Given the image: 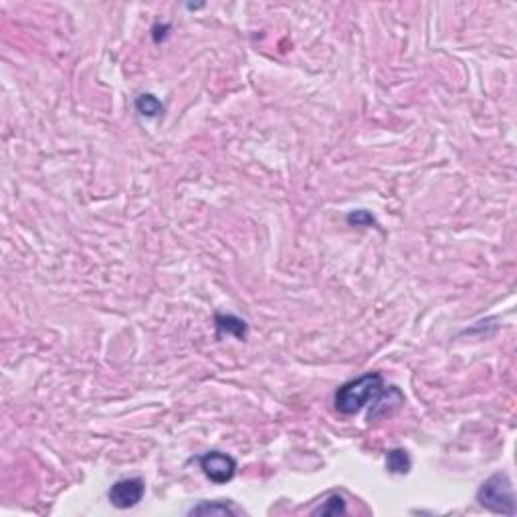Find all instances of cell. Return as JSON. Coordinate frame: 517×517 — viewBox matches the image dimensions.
Returning a JSON list of instances; mask_svg holds the SVG:
<instances>
[{
    "label": "cell",
    "mask_w": 517,
    "mask_h": 517,
    "mask_svg": "<svg viewBox=\"0 0 517 517\" xmlns=\"http://www.w3.org/2000/svg\"><path fill=\"white\" fill-rule=\"evenodd\" d=\"M384 380L378 372H368L364 376L345 382L338 392H336V408L345 417L358 414L364 406L374 404L384 394Z\"/></svg>",
    "instance_id": "1"
},
{
    "label": "cell",
    "mask_w": 517,
    "mask_h": 517,
    "mask_svg": "<svg viewBox=\"0 0 517 517\" xmlns=\"http://www.w3.org/2000/svg\"><path fill=\"white\" fill-rule=\"evenodd\" d=\"M345 511H347L345 501L340 495H329L326 499V503H322L317 509H313L315 516H340V514H345Z\"/></svg>",
    "instance_id": "9"
},
{
    "label": "cell",
    "mask_w": 517,
    "mask_h": 517,
    "mask_svg": "<svg viewBox=\"0 0 517 517\" xmlns=\"http://www.w3.org/2000/svg\"><path fill=\"white\" fill-rule=\"evenodd\" d=\"M198 463H200L202 473L216 485L229 483L237 475V460L220 451H211V453L200 455Z\"/></svg>",
    "instance_id": "3"
},
{
    "label": "cell",
    "mask_w": 517,
    "mask_h": 517,
    "mask_svg": "<svg viewBox=\"0 0 517 517\" xmlns=\"http://www.w3.org/2000/svg\"><path fill=\"white\" fill-rule=\"evenodd\" d=\"M477 501L491 514L501 516H516V495L514 485L505 473H495L489 479L483 481L477 491Z\"/></svg>",
    "instance_id": "2"
},
{
    "label": "cell",
    "mask_w": 517,
    "mask_h": 517,
    "mask_svg": "<svg viewBox=\"0 0 517 517\" xmlns=\"http://www.w3.org/2000/svg\"><path fill=\"white\" fill-rule=\"evenodd\" d=\"M239 509L230 501H200L194 505L188 516H237Z\"/></svg>",
    "instance_id": "6"
},
{
    "label": "cell",
    "mask_w": 517,
    "mask_h": 517,
    "mask_svg": "<svg viewBox=\"0 0 517 517\" xmlns=\"http://www.w3.org/2000/svg\"><path fill=\"white\" fill-rule=\"evenodd\" d=\"M214 324H216V329H218V338L223 334H227V336H234L237 340H245L247 338V331H249L247 322L241 320V317H237V315H220L218 313L214 317Z\"/></svg>",
    "instance_id": "5"
},
{
    "label": "cell",
    "mask_w": 517,
    "mask_h": 517,
    "mask_svg": "<svg viewBox=\"0 0 517 517\" xmlns=\"http://www.w3.org/2000/svg\"><path fill=\"white\" fill-rule=\"evenodd\" d=\"M146 493V483L140 477H128V479L115 481L107 491L110 503L117 509H130L135 507Z\"/></svg>",
    "instance_id": "4"
},
{
    "label": "cell",
    "mask_w": 517,
    "mask_h": 517,
    "mask_svg": "<svg viewBox=\"0 0 517 517\" xmlns=\"http://www.w3.org/2000/svg\"><path fill=\"white\" fill-rule=\"evenodd\" d=\"M347 223L350 225H356V227H370L374 225V216L368 211H356L347 214Z\"/></svg>",
    "instance_id": "10"
},
{
    "label": "cell",
    "mask_w": 517,
    "mask_h": 517,
    "mask_svg": "<svg viewBox=\"0 0 517 517\" xmlns=\"http://www.w3.org/2000/svg\"><path fill=\"white\" fill-rule=\"evenodd\" d=\"M135 110H137V114L146 115V117H158V115L164 114L162 101L156 96H152V93H144V96L137 97L135 99Z\"/></svg>",
    "instance_id": "8"
},
{
    "label": "cell",
    "mask_w": 517,
    "mask_h": 517,
    "mask_svg": "<svg viewBox=\"0 0 517 517\" xmlns=\"http://www.w3.org/2000/svg\"><path fill=\"white\" fill-rule=\"evenodd\" d=\"M412 467V460L404 449H392L386 455V469L394 475H406Z\"/></svg>",
    "instance_id": "7"
}]
</instances>
